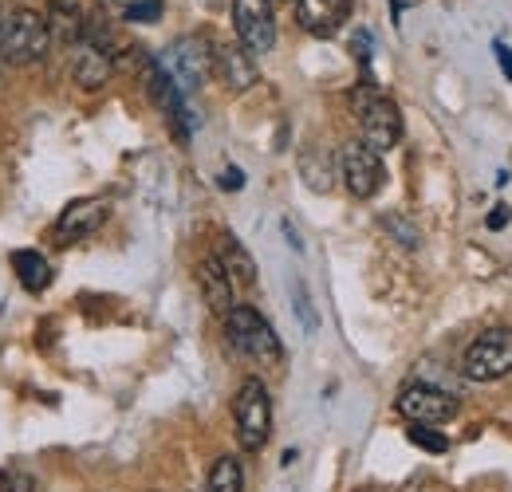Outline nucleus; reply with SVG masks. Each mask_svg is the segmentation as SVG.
I'll list each match as a JSON object with an SVG mask.
<instances>
[{
  "label": "nucleus",
  "instance_id": "1",
  "mask_svg": "<svg viewBox=\"0 0 512 492\" xmlns=\"http://www.w3.org/2000/svg\"><path fill=\"white\" fill-rule=\"evenodd\" d=\"M351 115H355V123L363 130V142L371 150L386 154V150L398 146V138H402V115H398L394 99L383 95L371 79L351 91Z\"/></svg>",
  "mask_w": 512,
  "mask_h": 492
},
{
  "label": "nucleus",
  "instance_id": "2",
  "mask_svg": "<svg viewBox=\"0 0 512 492\" xmlns=\"http://www.w3.org/2000/svg\"><path fill=\"white\" fill-rule=\"evenodd\" d=\"M52 48V28L48 16L36 8H12L0 28V56L8 63H36L48 56Z\"/></svg>",
  "mask_w": 512,
  "mask_h": 492
},
{
  "label": "nucleus",
  "instance_id": "3",
  "mask_svg": "<svg viewBox=\"0 0 512 492\" xmlns=\"http://www.w3.org/2000/svg\"><path fill=\"white\" fill-rule=\"evenodd\" d=\"M233 422H237V441L245 453H260L272 433V394L260 378H245L233 402Z\"/></svg>",
  "mask_w": 512,
  "mask_h": 492
},
{
  "label": "nucleus",
  "instance_id": "4",
  "mask_svg": "<svg viewBox=\"0 0 512 492\" xmlns=\"http://www.w3.org/2000/svg\"><path fill=\"white\" fill-rule=\"evenodd\" d=\"M225 335H229V343L241 355H249L256 363H280V355H284L272 323L256 308H249V304H237V308L225 315Z\"/></svg>",
  "mask_w": 512,
  "mask_h": 492
},
{
  "label": "nucleus",
  "instance_id": "5",
  "mask_svg": "<svg viewBox=\"0 0 512 492\" xmlns=\"http://www.w3.org/2000/svg\"><path fill=\"white\" fill-rule=\"evenodd\" d=\"M461 374L469 382H497L512 374V327H489L477 335L461 359Z\"/></svg>",
  "mask_w": 512,
  "mask_h": 492
},
{
  "label": "nucleus",
  "instance_id": "6",
  "mask_svg": "<svg viewBox=\"0 0 512 492\" xmlns=\"http://www.w3.org/2000/svg\"><path fill=\"white\" fill-rule=\"evenodd\" d=\"M394 410L410 422V426H446L457 418V398L446 394V390H438V386H426V382H410L402 394H398V402H394Z\"/></svg>",
  "mask_w": 512,
  "mask_h": 492
},
{
  "label": "nucleus",
  "instance_id": "7",
  "mask_svg": "<svg viewBox=\"0 0 512 492\" xmlns=\"http://www.w3.org/2000/svg\"><path fill=\"white\" fill-rule=\"evenodd\" d=\"M233 28L237 44L249 56H268L276 48V12L272 0H233Z\"/></svg>",
  "mask_w": 512,
  "mask_h": 492
},
{
  "label": "nucleus",
  "instance_id": "8",
  "mask_svg": "<svg viewBox=\"0 0 512 492\" xmlns=\"http://www.w3.org/2000/svg\"><path fill=\"white\" fill-rule=\"evenodd\" d=\"M339 174H343V185L351 189V197H375L386 182L383 154L371 150L367 142H347L339 150Z\"/></svg>",
  "mask_w": 512,
  "mask_h": 492
},
{
  "label": "nucleus",
  "instance_id": "9",
  "mask_svg": "<svg viewBox=\"0 0 512 492\" xmlns=\"http://www.w3.org/2000/svg\"><path fill=\"white\" fill-rule=\"evenodd\" d=\"M170 71V79L178 83V91H197L209 75H213V44L205 36H182L170 56L162 63Z\"/></svg>",
  "mask_w": 512,
  "mask_h": 492
},
{
  "label": "nucleus",
  "instance_id": "10",
  "mask_svg": "<svg viewBox=\"0 0 512 492\" xmlns=\"http://www.w3.org/2000/svg\"><path fill=\"white\" fill-rule=\"evenodd\" d=\"M107 213H111V205L103 197H79V201H71L64 213H60V221H56L60 245H71V241H83V237L99 233L103 221H107Z\"/></svg>",
  "mask_w": 512,
  "mask_h": 492
},
{
  "label": "nucleus",
  "instance_id": "11",
  "mask_svg": "<svg viewBox=\"0 0 512 492\" xmlns=\"http://www.w3.org/2000/svg\"><path fill=\"white\" fill-rule=\"evenodd\" d=\"M351 16V0H296V20L308 36H335Z\"/></svg>",
  "mask_w": 512,
  "mask_h": 492
},
{
  "label": "nucleus",
  "instance_id": "12",
  "mask_svg": "<svg viewBox=\"0 0 512 492\" xmlns=\"http://www.w3.org/2000/svg\"><path fill=\"white\" fill-rule=\"evenodd\" d=\"M213 67H217V75H221V83L229 91H245V87L256 83V60L241 44H221L213 52Z\"/></svg>",
  "mask_w": 512,
  "mask_h": 492
},
{
  "label": "nucleus",
  "instance_id": "13",
  "mask_svg": "<svg viewBox=\"0 0 512 492\" xmlns=\"http://www.w3.org/2000/svg\"><path fill=\"white\" fill-rule=\"evenodd\" d=\"M197 284H201L205 304L217 311V315H229V311L237 308V304H233V288H237V284L229 280V272L221 268L217 256H209V260L197 264Z\"/></svg>",
  "mask_w": 512,
  "mask_h": 492
},
{
  "label": "nucleus",
  "instance_id": "14",
  "mask_svg": "<svg viewBox=\"0 0 512 492\" xmlns=\"http://www.w3.org/2000/svg\"><path fill=\"white\" fill-rule=\"evenodd\" d=\"M71 79H75L79 87H87V91L103 87V83L111 79V52L91 48V44H79L75 56H71Z\"/></svg>",
  "mask_w": 512,
  "mask_h": 492
},
{
  "label": "nucleus",
  "instance_id": "15",
  "mask_svg": "<svg viewBox=\"0 0 512 492\" xmlns=\"http://www.w3.org/2000/svg\"><path fill=\"white\" fill-rule=\"evenodd\" d=\"M213 256L221 260V268L229 272V280H233V284H241V288H253V284H256V264H253V256L245 252V245H241L237 237H229V233H225Z\"/></svg>",
  "mask_w": 512,
  "mask_h": 492
},
{
  "label": "nucleus",
  "instance_id": "16",
  "mask_svg": "<svg viewBox=\"0 0 512 492\" xmlns=\"http://www.w3.org/2000/svg\"><path fill=\"white\" fill-rule=\"evenodd\" d=\"M12 268H16V276H20V284H24L28 292H44V288L52 284V264H48L44 252H36V248L12 252Z\"/></svg>",
  "mask_w": 512,
  "mask_h": 492
},
{
  "label": "nucleus",
  "instance_id": "17",
  "mask_svg": "<svg viewBox=\"0 0 512 492\" xmlns=\"http://www.w3.org/2000/svg\"><path fill=\"white\" fill-rule=\"evenodd\" d=\"M83 24H87V20H83L79 4H71V0H56L52 12H48V28H52V36L64 40V44L83 40Z\"/></svg>",
  "mask_w": 512,
  "mask_h": 492
},
{
  "label": "nucleus",
  "instance_id": "18",
  "mask_svg": "<svg viewBox=\"0 0 512 492\" xmlns=\"http://www.w3.org/2000/svg\"><path fill=\"white\" fill-rule=\"evenodd\" d=\"M205 492H245V469L237 457H217L209 469Z\"/></svg>",
  "mask_w": 512,
  "mask_h": 492
},
{
  "label": "nucleus",
  "instance_id": "19",
  "mask_svg": "<svg viewBox=\"0 0 512 492\" xmlns=\"http://www.w3.org/2000/svg\"><path fill=\"white\" fill-rule=\"evenodd\" d=\"M410 441H414L418 449H426V453H446L449 449V437L438 433L434 426H414V430H410Z\"/></svg>",
  "mask_w": 512,
  "mask_h": 492
},
{
  "label": "nucleus",
  "instance_id": "20",
  "mask_svg": "<svg viewBox=\"0 0 512 492\" xmlns=\"http://www.w3.org/2000/svg\"><path fill=\"white\" fill-rule=\"evenodd\" d=\"M127 20L130 24H154V20H162V0H130Z\"/></svg>",
  "mask_w": 512,
  "mask_h": 492
},
{
  "label": "nucleus",
  "instance_id": "21",
  "mask_svg": "<svg viewBox=\"0 0 512 492\" xmlns=\"http://www.w3.org/2000/svg\"><path fill=\"white\" fill-rule=\"evenodd\" d=\"M292 300H296V315H300V323H304L308 331H316V323H320V319H316V308H312V296L304 292V284H300V280L292 284Z\"/></svg>",
  "mask_w": 512,
  "mask_h": 492
},
{
  "label": "nucleus",
  "instance_id": "22",
  "mask_svg": "<svg viewBox=\"0 0 512 492\" xmlns=\"http://www.w3.org/2000/svg\"><path fill=\"white\" fill-rule=\"evenodd\" d=\"M0 492H36V481L24 469H4L0 473Z\"/></svg>",
  "mask_w": 512,
  "mask_h": 492
},
{
  "label": "nucleus",
  "instance_id": "23",
  "mask_svg": "<svg viewBox=\"0 0 512 492\" xmlns=\"http://www.w3.org/2000/svg\"><path fill=\"white\" fill-rule=\"evenodd\" d=\"M383 225L386 229H394V233H398V241H402L406 248H418V229H414L410 221H402V217H386Z\"/></svg>",
  "mask_w": 512,
  "mask_h": 492
},
{
  "label": "nucleus",
  "instance_id": "24",
  "mask_svg": "<svg viewBox=\"0 0 512 492\" xmlns=\"http://www.w3.org/2000/svg\"><path fill=\"white\" fill-rule=\"evenodd\" d=\"M371 48H375V44H371V32H355V40H351V52H355V60H371Z\"/></svg>",
  "mask_w": 512,
  "mask_h": 492
},
{
  "label": "nucleus",
  "instance_id": "25",
  "mask_svg": "<svg viewBox=\"0 0 512 492\" xmlns=\"http://www.w3.org/2000/svg\"><path fill=\"white\" fill-rule=\"evenodd\" d=\"M493 52H497V63H501V71H505V79L512 83V48L505 44V40H497L493 44Z\"/></svg>",
  "mask_w": 512,
  "mask_h": 492
},
{
  "label": "nucleus",
  "instance_id": "26",
  "mask_svg": "<svg viewBox=\"0 0 512 492\" xmlns=\"http://www.w3.org/2000/svg\"><path fill=\"white\" fill-rule=\"evenodd\" d=\"M245 185V174L237 170V166H225V174H221V189H241Z\"/></svg>",
  "mask_w": 512,
  "mask_h": 492
},
{
  "label": "nucleus",
  "instance_id": "27",
  "mask_svg": "<svg viewBox=\"0 0 512 492\" xmlns=\"http://www.w3.org/2000/svg\"><path fill=\"white\" fill-rule=\"evenodd\" d=\"M485 225H489V229H505V225H509V205H497V209L485 217Z\"/></svg>",
  "mask_w": 512,
  "mask_h": 492
},
{
  "label": "nucleus",
  "instance_id": "28",
  "mask_svg": "<svg viewBox=\"0 0 512 492\" xmlns=\"http://www.w3.org/2000/svg\"><path fill=\"white\" fill-rule=\"evenodd\" d=\"M284 233H288V245L296 248V252L304 248V245H300V237H296V229H292V221H284Z\"/></svg>",
  "mask_w": 512,
  "mask_h": 492
},
{
  "label": "nucleus",
  "instance_id": "29",
  "mask_svg": "<svg viewBox=\"0 0 512 492\" xmlns=\"http://www.w3.org/2000/svg\"><path fill=\"white\" fill-rule=\"evenodd\" d=\"M0 28H4V16H0Z\"/></svg>",
  "mask_w": 512,
  "mask_h": 492
}]
</instances>
